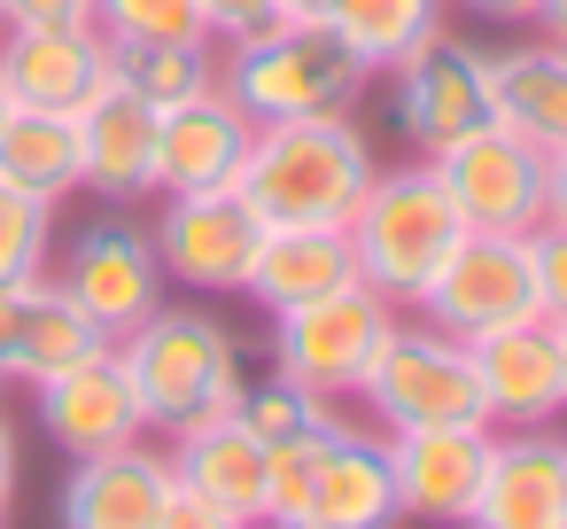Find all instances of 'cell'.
<instances>
[{
  "instance_id": "1",
  "label": "cell",
  "mask_w": 567,
  "mask_h": 529,
  "mask_svg": "<svg viewBox=\"0 0 567 529\" xmlns=\"http://www.w3.org/2000/svg\"><path fill=\"white\" fill-rule=\"evenodd\" d=\"M373 172H381L373 141L358 133L350 110H334V118L257 125L234 187L257 203L265 226H350V211L373 187Z\"/></svg>"
},
{
  "instance_id": "2",
  "label": "cell",
  "mask_w": 567,
  "mask_h": 529,
  "mask_svg": "<svg viewBox=\"0 0 567 529\" xmlns=\"http://www.w3.org/2000/svg\"><path fill=\"white\" fill-rule=\"evenodd\" d=\"M342 234H350L358 281H365L389 312H412V304L427 296V281L443 273V257L458 250L466 218H458L443 172H435L427 156H412V164H381V172H373V187L358 195V211H350Z\"/></svg>"
},
{
  "instance_id": "3",
  "label": "cell",
  "mask_w": 567,
  "mask_h": 529,
  "mask_svg": "<svg viewBox=\"0 0 567 529\" xmlns=\"http://www.w3.org/2000/svg\"><path fill=\"white\" fill-rule=\"evenodd\" d=\"M218 87L249 110V125H280V118L358 110L373 71L342 48V32L327 17H272L265 32L218 48Z\"/></svg>"
},
{
  "instance_id": "4",
  "label": "cell",
  "mask_w": 567,
  "mask_h": 529,
  "mask_svg": "<svg viewBox=\"0 0 567 529\" xmlns=\"http://www.w3.org/2000/svg\"><path fill=\"white\" fill-rule=\"evenodd\" d=\"M148 436H179L210 413H234L241 389V335L210 304H156L133 335H117Z\"/></svg>"
},
{
  "instance_id": "5",
  "label": "cell",
  "mask_w": 567,
  "mask_h": 529,
  "mask_svg": "<svg viewBox=\"0 0 567 529\" xmlns=\"http://www.w3.org/2000/svg\"><path fill=\"white\" fill-rule=\"evenodd\" d=\"M358 405L373 413L381 436H404V428H489V405H482V382H474V350L420 319V312H396L373 343V366L358 382Z\"/></svg>"
},
{
  "instance_id": "6",
  "label": "cell",
  "mask_w": 567,
  "mask_h": 529,
  "mask_svg": "<svg viewBox=\"0 0 567 529\" xmlns=\"http://www.w3.org/2000/svg\"><path fill=\"white\" fill-rule=\"evenodd\" d=\"M156 265L187 296H241L249 265L265 250V218L241 187H203V195H164L156 203Z\"/></svg>"
},
{
  "instance_id": "7",
  "label": "cell",
  "mask_w": 567,
  "mask_h": 529,
  "mask_svg": "<svg viewBox=\"0 0 567 529\" xmlns=\"http://www.w3.org/2000/svg\"><path fill=\"white\" fill-rule=\"evenodd\" d=\"M389 319L396 312L365 281H350L334 296H311V304H288V312H272V366L288 382H303V389H319V397L342 405V397H358V382H365L373 343H381Z\"/></svg>"
},
{
  "instance_id": "8",
  "label": "cell",
  "mask_w": 567,
  "mask_h": 529,
  "mask_svg": "<svg viewBox=\"0 0 567 529\" xmlns=\"http://www.w3.org/2000/svg\"><path fill=\"white\" fill-rule=\"evenodd\" d=\"M389 79H396V125H404V141H412L420 156H435V149H451V141L482 133V125H497L489 48L458 40L451 24H443L420 55H404Z\"/></svg>"
},
{
  "instance_id": "9",
  "label": "cell",
  "mask_w": 567,
  "mask_h": 529,
  "mask_svg": "<svg viewBox=\"0 0 567 529\" xmlns=\"http://www.w3.org/2000/svg\"><path fill=\"white\" fill-rule=\"evenodd\" d=\"M427 164L443 172V187H451L466 234H528V226H544V180H551V156L528 149L520 133L482 125V133L435 149Z\"/></svg>"
},
{
  "instance_id": "10",
  "label": "cell",
  "mask_w": 567,
  "mask_h": 529,
  "mask_svg": "<svg viewBox=\"0 0 567 529\" xmlns=\"http://www.w3.org/2000/svg\"><path fill=\"white\" fill-rule=\"evenodd\" d=\"M71 296H79V312L117 343V335H133L156 304H164V265H156V242H148V226H133V218H94L86 234H71L63 242V265H48Z\"/></svg>"
},
{
  "instance_id": "11",
  "label": "cell",
  "mask_w": 567,
  "mask_h": 529,
  "mask_svg": "<svg viewBox=\"0 0 567 529\" xmlns=\"http://www.w3.org/2000/svg\"><path fill=\"white\" fill-rule=\"evenodd\" d=\"M420 319L451 327L458 343L528 319L536 312V273H528V234H458V250L443 257V273L427 281V296L412 304Z\"/></svg>"
},
{
  "instance_id": "12",
  "label": "cell",
  "mask_w": 567,
  "mask_h": 529,
  "mask_svg": "<svg viewBox=\"0 0 567 529\" xmlns=\"http://www.w3.org/2000/svg\"><path fill=\"white\" fill-rule=\"evenodd\" d=\"M466 350H474L489 428H559L567 420V343L544 312L505 319V327L474 335Z\"/></svg>"
},
{
  "instance_id": "13",
  "label": "cell",
  "mask_w": 567,
  "mask_h": 529,
  "mask_svg": "<svg viewBox=\"0 0 567 529\" xmlns=\"http://www.w3.org/2000/svg\"><path fill=\"white\" fill-rule=\"evenodd\" d=\"M32 405H40L48 444L71 451V459H86V451H117V444L148 436V413H141V397H133V374H125L117 343H102V350L71 358L63 374L32 382Z\"/></svg>"
},
{
  "instance_id": "14",
  "label": "cell",
  "mask_w": 567,
  "mask_h": 529,
  "mask_svg": "<svg viewBox=\"0 0 567 529\" xmlns=\"http://www.w3.org/2000/svg\"><path fill=\"white\" fill-rule=\"evenodd\" d=\"M179 475H172V451L133 436L117 451H86L71 459L63 475V498H55V529H156L164 506H172Z\"/></svg>"
},
{
  "instance_id": "15",
  "label": "cell",
  "mask_w": 567,
  "mask_h": 529,
  "mask_svg": "<svg viewBox=\"0 0 567 529\" xmlns=\"http://www.w3.org/2000/svg\"><path fill=\"white\" fill-rule=\"evenodd\" d=\"M110 79V40L94 24H0V87L17 110L79 118Z\"/></svg>"
},
{
  "instance_id": "16",
  "label": "cell",
  "mask_w": 567,
  "mask_h": 529,
  "mask_svg": "<svg viewBox=\"0 0 567 529\" xmlns=\"http://www.w3.org/2000/svg\"><path fill=\"white\" fill-rule=\"evenodd\" d=\"M466 529H567V436L489 428V467Z\"/></svg>"
},
{
  "instance_id": "17",
  "label": "cell",
  "mask_w": 567,
  "mask_h": 529,
  "mask_svg": "<svg viewBox=\"0 0 567 529\" xmlns=\"http://www.w3.org/2000/svg\"><path fill=\"white\" fill-rule=\"evenodd\" d=\"M389 467H396L404 521L466 529L482 498V467H489V428H404L389 436Z\"/></svg>"
},
{
  "instance_id": "18",
  "label": "cell",
  "mask_w": 567,
  "mask_h": 529,
  "mask_svg": "<svg viewBox=\"0 0 567 529\" xmlns=\"http://www.w3.org/2000/svg\"><path fill=\"white\" fill-rule=\"evenodd\" d=\"M110 335L79 312V296L55 281V273H32V281H9L0 288V382H48L63 374L71 358L102 350Z\"/></svg>"
},
{
  "instance_id": "19",
  "label": "cell",
  "mask_w": 567,
  "mask_h": 529,
  "mask_svg": "<svg viewBox=\"0 0 567 529\" xmlns=\"http://www.w3.org/2000/svg\"><path fill=\"white\" fill-rule=\"evenodd\" d=\"M79 125V187L102 203H148L156 195V110L110 71L94 102L71 118Z\"/></svg>"
},
{
  "instance_id": "20",
  "label": "cell",
  "mask_w": 567,
  "mask_h": 529,
  "mask_svg": "<svg viewBox=\"0 0 567 529\" xmlns=\"http://www.w3.org/2000/svg\"><path fill=\"white\" fill-rule=\"evenodd\" d=\"M249 141H257V125H249V110H241L226 87H210V94L187 102V110H164V118H156V195L234 187Z\"/></svg>"
},
{
  "instance_id": "21",
  "label": "cell",
  "mask_w": 567,
  "mask_h": 529,
  "mask_svg": "<svg viewBox=\"0 0 567 529\" xmlns=\"http://www.w3.org/2000/svg\"><path fill=\"white\" fill-rule=\"evenodd\" d=\"M396 467H389V436L381 428H334L319 451V482H311V513L303 529H396Z\"/></svg>"
},
{
  "instance_id": "22",
  "label": "cell",
  "mask_w": 567,
  "mask_h": 529,
  "mask_svg": "<svg viewBox=\"0 0 567 529\" xmlns=\"http://www.w3.org/2000/svg\"><path fill=\"white\" fill-rule=\"evenodd\" d=\"M164 451H172V475H179V490L210 498L218 513H241V521H257V506H265V436H257L241 413H210V420L179 428Z\"/></svg>"
},
{
  "instance_id": "23",
  "label": "cell",
  "mask_w": 567,
  "mask_h": 529,
  "mask_svg": "<svg viewBox=\"0 0 567 529\" xmlns=\"http://www.w3.org/2000/svg\"><path fill=\"white\" fill-rule=\"evenodd\" d=\"M358 281V257H350V234L342 226H265V250L249 265V304L272 319L288 304H311V296H334Z\"/></svg>"
},
{
  "instance_id": "24",
  "label": "cell",
  "mask_w": 567,
  "mask_h": 529,
  "mask_svg": "<svg viewBox=\"0 0 567 529\" xmlns=\"http://www.w3.org/2000/svg\"><path fill=\"white\" fill-rule=\"evenodd\" d=\"M489 94L505 133H520L544 156H567V48H489Z\"/></svg>"
},
{
  "instance_id": "25",
  "label": "cell",
  "mask_w": 567,
  "mask_h": 529,
  "mask_svg": "<svg viewBox=\"0 0 567 529\" xmlns=\"http://www.w3.org/2000/svg\"><path fill=\"white\" fill-rule=\"evenodd\" d=\"M0 187L63 211L79 195V125L48 118V110H9L0 118Z\"/></svg>"
},
{
  "instance_id": "26",
  "label": "cell",
  "mask_w": 567,
  "mask_h": 529,
  "mask_svg": "<svg viewBox=\"0 0 567 529\" xmlns=\"http://www.w3.org/2000/svg\"><path fill=\"white\" fill-rule=\"evenodd\" d=\"M327 24H334L342 48L381 79V71H396L404 55H420V48L451 24V0H334Z\"/></svg>"
},
{
  "instance_id": "27",
  "label": "cell",
  "mask_w": 567,
  "mask_h": 529,
  "mask_svg": "<svg viewBox=\"0 0 567 529\" xmlns=\"http://www.w3.org/2000/svg\"><path fill=\"white\" fill-rule=\"evenodd\" d=\"M110 71L164 118V110H187L218 87V48L210 40H148V48H110Z\"/></svg>"
},
{
  "instance_id": "28",
  "label": "cell",
  "mask_w": 567,
  "mask_h": 529,
  "mask_svg": "<svg viewBox=\"0 0 567 529\" xmlns=\"http://www.w3.org/2000/svg\"><path fill=\"white\" fill-rule=\"evenodd\" d=\"M234 413L265 436V444H288V436H319V428H334L342 413H334V397H319V389H303V382H288L280 366L272 374H241V389H234Z\"/></svg>"
},
{
  "instance_id": "29",
  "label": "cell",
  "mask_w": 567,
  "mask_h": 529,
  "mask_svg": "<svg viewBox=\"0 0 567 529\" xmlns=\"http://www.w3.org/2000/svg\"><path fill=\"white\" fill-rule=\"evenodd\" d=\"M334 428H342V420H334ZM334 428H319V436H288V444H265V506H257V529H303V513H311V482H319V451H327Z\"/></svg>"
},
{
  "instance_id": "30",
  "label": "cell",
  "mask_w": 567,
  "mask_h": 529,
  "mask_svg": "<svg viewBox=\"0 0 567 529\" xmlns=\"http://www.w3.org/2000/svg\"><path fill=\"white\" fill-rule=\"evenodd\" d=\"M94 32L110 48H148V40H210L203 0H94Z\"/></svg>"
},
{
  "instance_id": "31",
  "label": "cell",
  "mask_w": 567,
  "mask_h": 529,
  "mask_svg": "<svg viewBox=\"0 0 567 529\" xmlns=\"http://www.w3.org/2000/svg\"><path fill=\"white\" fill-rule=\"evenodd\" d=\"M55 265V203L0 187V288Z\"/></svg>"
},
{
  "instance_id": "32",
  "label": "cell",
  "mask_w": 567,
  "mask_h": 529,
  "mask_svg": "<svg viewBox=\"0 0 567 529\" xmlns=\"http://www.w3.org/2000/svg\"><path fill=\"white\" fill-rule=\"evenodd\" d=\"M528 273H536V312L567 327V226L559 218L528 226Z\"/></svg>"
},
{
  "instance_id": "33",
  "label": "cell",
  "mask_w": 567,
  "mask_h": 529,
  "mask_svg": "<svg viewBox=\"0 0 567 529\" xmlns=\"http://www.w3.org/2000/svg\"><path fill=\"white\" fill-rule=\"evenodd\" d=\"M272 17H280V0H203V32H210V48L249 40V32H265Z\"/></svg>"
},
{
  "instance_id": "34",
  "label": "cell",
  "mask_w": 567,
  "mask_h": 529,
  "mask_svg": "<svg viewBox=\"0 0 567 529\" xmlns=\"http://www.w3.org/2000/svg\"><path fill=\"white\" fill-rule=\"evenodd\" d=\"M0 24H94V0H0Z\"/></svg>"
},
{
  "instance_id": "35",
  "label": "cell",
  "mask_w": 567,
  "mask_h": 529,
  "mask_svg": "<svg viewBox=\"0 0 567 529\" xmlns=\"http://www.w3.org/2000/svg\"><path fill=\"white\" fill-rule=\"evenodd\" d=\"M156 529H257V521H241V513H218L210 498H195V490H172V506H164V521Z\"/></svg>"
},
{
  "instance_id": "36",
  "label": "cell",
  "mask_w": 567,
  "mask_h": 529,
  "mask_svg": "<svg viewBox=\"0 0 567 529\" xmlns=\"http://www.w3.org/2000/svg\"><path fill=\"white\" fill-rule=\"evenodd\" d=\"M528 24H536L544 48H567V0H536V17H528Z\"/></svg>"
},
{
  "instance_id": "37",
  "label": "cell",
  "mask_w": 567,
  "mask_h": 529,
  "mask_svg": "<svg viewBox=\"0 0 567 529\" xmlns=\"http://www.w3.org/2000/svg\"><path fill=\"white\" fill-rule=\"evenodd\" d=\"M474 17H489V24H528L536 17V0H466Z\"/></svg>"
},
{
  "instance_id": "38",
  "label": "cell",
  "mask_w": 567,
  "mask_h": 529,
  "mask_svg": "<svg viewBox=\"0 0 567 529\" xmlns=\"http://www.w3.org/2000/svg\"><path fill=\"white\" fill-rule=\"evenodd\" d=\"M17 498V428H9V413H0V506Z\"/></svg>"
},
{
  "instance_id": "39",
  "label": "cell",
  "mask_w": 567,
  "mask_h": 529,
  "mask_svg": "<svg viewBox=\"0 0 567 529\" xmlns=\"http://www.w3.org/2000/svg\"><path fill=\"white\" fill-rule=\"evenodd\" d=\"M544 218L567 226V156H551V180H544Z\"/></svg>"
},
{
  "instance_id": "40",
  "label": "cell",
  "mask_w": 567,
  "mask_h": 529,
  "mask_svg": "<svg viewBox=\"0 0 567 529\" xmlns=\"http://www.w3.org/2000/svg\"><path fill=\"white\" fill-rule=\"evenodd\" d=\"M334 0H280V17H327Z\"/></svg>"
},
{
  "instance_id": "41",
  "label": "cell",
  "mask_w": 567,
  "mask_h": 529,
  "mask_svg": "<svg viewBox=\"0 0 567 529\" xmlns=\"http://www.w3.org/2000/svg\"><path fill=\"white\" fill-rule=\"evenodd\" d=\"M9 110H17V102H9V87H0V118H9Z\"/></svg>"
},
{
  "instance_id": "42",
  "label": "cell",
  "mask_w": 567,
  "mask_h": 529,
  "mask_svg": "<svg viewBox=\"0 0 567 529\" xmlns=\"http://www.w3.org/2000/svg\"><path fill=\"white\" fill-rule=\"evenodd\" d=\"M0 529H9V506H0Z\"/></svg>"
},
{
  "instance_id": "43",
  "label": "cell",
  "mask_w": 567,
  "mask_h": 529,
  "mask_svg": "<svg viewBox=\"0 0 567 529\" xmlns=\"http://www.w3.org/2000/svg\"><path fill=\"white\" fill-rule=\"evenodd\" d=\"M551 327H559V319H551ZM559 343H567V327H559Z\"/></svg>"
}]
</instances>
